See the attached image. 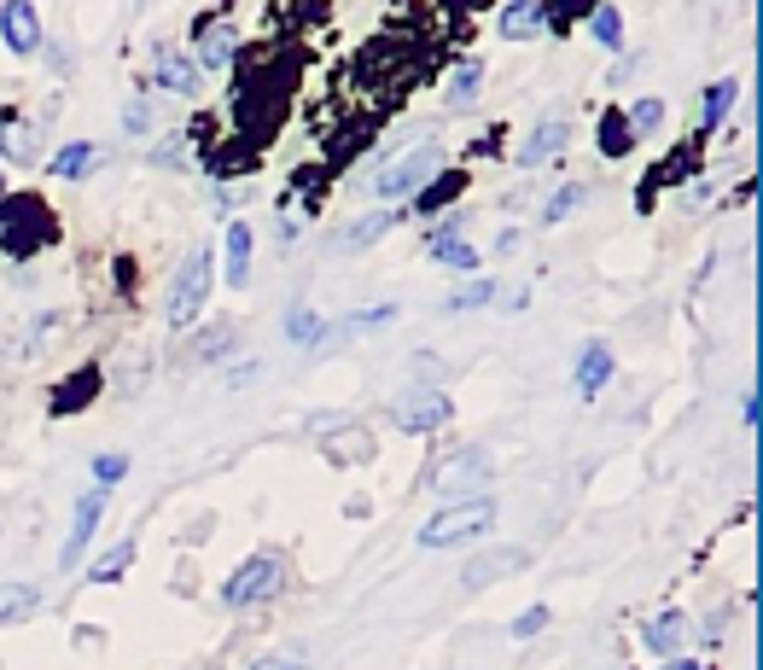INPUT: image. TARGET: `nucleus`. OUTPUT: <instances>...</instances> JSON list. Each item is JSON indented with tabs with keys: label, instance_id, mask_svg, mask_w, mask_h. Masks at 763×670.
Listing matches in <instances>:
<instances>
[{
	"label": "nucleus",
	"instance_id": "58836bf2",
	"mask_svg": "<svg viewBox=\"0 0 763 670\" xmlns=\"http://www.w3.org/2000/svg\"><path fill=\"white\" fill-rule=\"evenodd\" d=\"M251 670H309V664H298V659H257Z\"/></svg>",
	"mask_w": 763,
	"mask_h": 670
},
{
	"label": "nucleus",
	"instance_id": "c9c22d12",
	"mask_svg": "<svg viewBox=\"0 0 763 670\" xmlns=\"http://www.w3.org/2000/svg\"><path fill=\"white\" fill-rule=\"evenodd\" d=\"M122 129H129V134H147L152 129V106H147V99H135V106L122 111Z\"/></svg>",
	"mask_w": 763,
	"mask_h": 670
},
{
	"label": "nucleus",
	"instance_id": "e433bc0d",
	"mask_svg": "<svg viewBox=\"0 0 763 670\" xmlns=\"http://www.w3.org/2000/svg\"><path fill=\"white\" fill-rule=\"evenodd\" d=\"M577 198H583V193H577V187H560V193L548 198V210H542V221H560V216H566V210L577 205Z\"/></svg>",
	"mask_w": 763,
	"mask_h": 670
},
{
	"label": "nucleus",
	"instance_id": "20e7f679",
	"mask_svg": "<svg viewBox=\"0 0 763 670\" xmlns=\"http://www.w3.org/2000/svg\"><path fill=\"white\" fill-rule=\"evenodd\" d=\"M280 583H286V560L262 548V554H251V560H245L239 572L228 577V583H222V601H228L234 613H245V606L275 601V595H280Z\"/></svg>",
	"mask_w": 763,
	"mask_h": 670
},
{
	"label": "nucleus",
	"instance_id": "6e6552de",
	"mask_svg": "<svg viewBox=\"0 0 763 670\" xmlns=\"http://www.w3.org/2000/svg\"><path fill=\"white\" fill-rule=\"evenodd\" d=\"M449 414H455V402H449L443 391H408L397 402V425H402V432H438V425H449Z\"/></svg>",
	"mask_w": 763,
	"mask_h": 670
},
{
	"label": "nucleus",
	"instance_id": "423d86ee",
	"mask_svg": "<svg viewBox=\"0 0 763 670\" xmlns=\"http://www.w3.org/2000/svg\"><path fill=\"white\" fill-rule=\"evenodd\" d=\"M484 478H490V455L484 450H455L438 473H431V490L449 496V501H466V490H479Z\"/></svg>",
	"mask_w": 763,
	"mask_h": 670
},
{
	"label": "nucleus",
	"instance_id": "f03ea898",
	"mask_svg": "<svg viewBox=\"0 0 763 670\" xmlns=\"http://www.w3.org/2000/svg\"><path fill=\"white\" fill-rule=\"evenodd\" d=\"M53 234L58 228H53V216H47V205H41L35 193L0 198V251L7 257H35Z\"/></svg>",
	"mask_w": 763,
	"mask_h": 670
},
{
	"label": "nucleus",
	"instance_id": "4be33fe9",
	"mask_svg": "<svg viewBox=\"0 0 763 670\" xmlns=\"http://www.w3.org/2000/svg\"><path fill=\"white\" fill-rule=\"evenodd\" d=\"M35 583H0V624H12V618H24L35 613Z\"/></svg>",
	"mask_w": 763,
	"mask_h": 670
},
{
	"label": "nucleus",
	"instance_id": "ea45409f",
	"mask_svg": "<svg viewBox=\"0 0 763 670\" xmlns=\"http://www.w3.org/2000/svg\"><path fill=\"white\" fill-rule=\"evenodd\" d=\"M740 420H746V425H757V391H746V397H740Z\"/></svg>",
	"mask_w": 763,
	"mask_h": 670
},
{
	"label": "nucleus",
	"instance_id": "0eeeda50",
	"mask_svg": "<svg viewBox=\"0 0 763 670\" xmlns=\"http://www.w3.org/2000/svg\"><path fill=\"white\" fill-rule=\"evenodd\" d=\"M99 519H106V490H88L76 501V514H71V537H65V548H58V565H71L88 554V542H94V531H99Z\"/></svg>",
	"mask_w": 763,
	"mask_h": 670
},
{
	"label": "nucleus",
	"instance_id": "f8f14e48",
	"mask_svg": "<svg viewBox=\"0 0 763 670\" xmlns=\"http://www.w3.org/2000/svg\"><path fill=\"white\" fill-rule=\"evenodd\" d=\"M193 65H204V71H228V65H234V24L211 18V24L198 30V58H193Z\"/></svg>",
	"mask_w": 763,
	"mask_h": 670
},
{
	"label": "nucleus",
	"instance_id": "4468645a",
	"mask_svg": "<svg viewBox=\"0 0 763 670\" xmlns=\"http://www.w3.org/2000/svg\"><path fill=\"white\" fill-rule=\"evenodd\" d=\"M158 83L170 88V94H198L204 76H198V65H193L187 53H163V58H158Z\"/></svg>",
	"mask_w": 763,
	"mask_h": 670
},
{
	"label": "nucleus",
	"instance_id": "4c0bfd02",
	"mask_svg": "<svg viewBox=\"0 0 763 670\" xmlns=\"http://www.w3.org/2000/svg\"><path fill=\"white\" fill-rule=\"evenodd\" d=\"M181 152H187V134H175V140H163V152H158V164H163V170H175V158H181Z\"/></svg>",
	"mask_w": 763,
	"mask_h": 670
},
{
	"label": "nucleus",
	"instance_id": "6ab92c4d",
	"mask_svg": "<svg viewBox=\"0 0 763 670\" xmlns=\"http://www.w3.org/2000/svg\"><path fill=\"white\" fill-rule=\"evenodd\" d=\"M251 280V228L234 221L228 228V287H245Z\"/></svg>",
	"mask_w": 763,
	"mask_h": 670
},
{
	"label": "nucleus",
	"instance_id": "ddd939ff",
	"mask_svg": "<svg viewBox=\"0 0 763 670\" xmlns=\"http://www.w3.org/2000/svg\"><path fill=\"white\" fill-rule=\"evenodd\" d=\"M683 647H688V618H683V613H665V618H653V624H647V653L676 659Z\"/></svg>",
	"mask_w": 763,
	"mask_h": 670
},
{
	"label": "nucleus",
	"instance_id": "473e14b6",
	"mask_svg": "<svg viewBox=\"0 0 763 670\" xmlns=\"http://www.w3.org/2000/svg\"><path fill=\"white\" fill-rule=\"evenodd\" d=\"M490 292H496L490 280H472V287H461L455 298H449V310H479V303H490Z\"/></svg>",
	"mask_w": 763,
	"mask_h": 670
},
{
	"label": "nucleus",
	"instance_id": "9b49d317",
	"mask_svg": "<svg viewBox=\"0 0 763 670\" xmlns=\"http://www.w3.org/2000/svg\"><path fill=\"white\" fill-rule=\"evenodd\" d=\"M566 140H571V123H566V117H560V111H554V117H542V123H536V129L519 140V164H525V170H536V164H542V158H554V152H560Z\"/></svg>",
	"mask_w": 763,
	"mask_h": 670
},
{
	"label": "nucleus",
	"instance_id": "9d476101",
	"mask_svg": "<svg viewBox=\"0 0 763 670\" xmlns=\"http://www.w3.org/2000/svg\"><path fill=\"white\" fill-rule=\"evenodd\" d=\"M525 548H490V554H472L466 560V588H490V583H496V577H513V572H525Z\"/></svg>",
	"mask_w": 763,
	"mask_h": 670
},
{
	"label": "nucleus",
	"instance_id": "f704fd0d",
	"mask_svg": "<svg viewBox=\"0 0 763 670\" xmlns=\"http://www.w3.org/2000/svg\"><path fill=\"white\" fill-rule=\"evenodd\" d=\"M286 333H292L298 344H309V338H315V310H303V303H298V310L286 315Z\"/></svg>",
	"mask_w": 763,
	"mask_h": 670
},
{
	"label": "nucleus",
	"instance_id": "1a4fd4ad",
	"mask_svg": "<svg viewBox=\"0 0 763 670\" xmlns=\"http://www.w3.org/2000/svg\"><path fill=\"white\" fill-rule=\"evenodd\" d=\"M0 42H7L12 53H35L41 47V18L30 0H7L0 7Z\"/></svg>",
	"mask_w": 763,
	"mask_h": 670
},
{
	"label": "nucleus",
	"instance_id": "5701e85b",
	"mask_svg": "<svg viewBox=\"0 0 763 670\" xmlns=\"http://www.w3.org/2000/svg\"><path fill=\"white\" fill-rule=\"evenodd\" d=\"M431 257H438L443 269H479V251H472L466 239H455V234H449V239H431Z\"/></svg>",
	"mask_w": 763,
	"mask_h": 670
},
{
	"label": "nucleus",
	"instance_id": "412c9836",
	"mask_svg": "<svg viewBox=\"0 0 763 670\" xmlns=\"http://www.w3.org/2000/svg\"><path fill=\"white\" fill-rule=\"evenodd\" d=\"M734 99H740V83H734V76H723V83H711V88H706V117H699V129L711 134V129L729 117V106H734Z\"/></svg>",
	"mask_w": 763,
	"mask_h": 670
},
{
	"label": "nucleus",
	"instance_id": "cd10ccee",
	"mask_svg": "<svg viewBox=\"0 0 763 670\" xmlns=\"http://www.w3.org/2000/svg\"><path fill=\"white\" fill-rule=\"evenodd\" d=\"M479 83H484V65H479V58H466V65L455 71V83H449V99H455V106H461V99H472V94H479Z\"/></svg>",
	"mask_w": 763,
	"mask_h": 670
},
{
	"label": "nucleus",
	"instance_id": "dca6fc26",
	"mask_svg": "<svg viewBox=\"0 0 763 670\" xmlns=\"http://www.w3.org/2000/svg\"><path fill=\"white\" fill-rule=\"evenodd\" d=\"M461 193H466V175H461V170H443L438 181H426V187L415 193V210L431 216V210H443L449 198H461Z\"/></svg>",
	"mask_w": 763,
	"mask_h": 670
},
{
	"label": "nucleus",
	"instance_id": "a19ab883",
	"mask_svg": "<svg viewBox=\"0 0 763 670\" xmlns=\"http://www.w3.org/2000/svg\"><path fill=\"white\" fill-rule=\"evenodd\" d=\"M665 670H706V664H699V659H670Z\"/></svg>",
	"mask_w": 763,
	"mask_h": 670
},
{
	"label": "nucleus",
	"instance_id": "39448f33",
	"mask_svg": "<svg viewBox=\"0 0 763 670\" xmlns=\"http://www.w3.org/2000/svg\"><path fill=\"white\" fill-rule=\"evenodd\" d=\"M204 298H211V251H193L181 262L175 287H170V321L175 327H187V321L204 310Z\"/></svg>",
	"mask_w": 763,
	"mask_h": 670
},
{
	"label": "nucleus",
	"instance_id": "2eb2a0df",
	"mask_svg": "<svg viewBox=\"0 0 763 670\" xmlns=\"http://www.w3.org/2000/svg\"><path fill=\"white\" fill-rule=\"evenodd\" d=\"M612 379V356L606 344H583V361H577V391L583 397H601V385Z\"/></svg>",
	"mask_w": 763,
	"mask_h": 670
},
{
	"label": "nucleus",
	"instance_id": "f257e3e1",
	"mask_svg": "<svg viewBox=\"0 0 763 670\" xmlns=\"http://www.w3.org/2000/svg\"><path fill=\"white\" fill-rule=\"evenodd\" d=\"M496 525V496H466V501H449L443 514H431L420 525V548H455V542H479L490 537Z\"/></svg>",
	"mask_w": 763,
	"mask_h": 670
},
{
	"label": "nucleus",
	"instance_id": "aec40b11",
	"mask_svg": "<svg viewBox=\"0 0 763 670\" xmlns=\"http://www.w3.org/2000/svg\"><path fill=\"white\" fill-rule=\"evenodd\" d=\"M94 164H99V147H88V140H76V147H65V152L53 158V175H58V181H82V175H88Z\"/></svg>",
	"mask_w": 763,
	"mask_h": 670
},
{
	"label": "nucleus",
	"instance_id": "72a5a7b5",
	"mask_svg": "<svg viewBox=\"0 0 763 670\" xmlns=\"http://www.w3.org/2000/svg\"><path fill=\"white\" fill-rule=\"evenodd\" d=\"M129 473V455H94V484H117Z\"/></svg>",
	"mask_w": 763,
	"mask_h": 670
},
{
	"label": "nucleus",
	"instance_id": "393cba45",
	"mask_svg": "<svg viewBox=\"0 0 763 670\" xmlns=\"http://www.w3.org/2000/svg\"><path fill=\"white\" fill-rule=\"evenodd\" d=\"M589 24H594V42L601 47H624V18H617L612 7H594Z\"/></svg>",
	"mask_w": 763,
	"mask_h": 670
},
{
	"label": "nucleus",
	"instance_id": "f3484780",
	"mask_svg": "<svg viewBox=\"0 0 763 670\" xmlns=\"http://www.w3.org/2000/svg\"><path fill=\"white\" fill-rule=\"evenodd\" d=\"M135 548H140L135 537H117V542L106 548V554H99V560L88 565V583H117L122 572H129V560H135Z\"/></svg>",
	"mask_w": 763,
	"mask_h": 670
},
{
	"label": "nucleus",
	"instance_id": "2f4dec72",
	"mask_svg": "<svg viewBox=\"0 0 763 670\" xmlns=\"http://www.w3.org/2000/svg\"><path fill=\"white\" fill-rule=\"evenodd\" d=\"M542 624H548V606H530V613L513 618V641H530V636H542Z\"/></svg>",
	"mask_w": 763,
	"mask_h": 670
},
{
	"label": "nucleus",
	"instance_id": "bb28decb",
	"mask_svg": "<svg viewBox=\"0 0 763 670\" xmlns=\"http://www.w3.org/2000/svg\"><path fill=\"white\" fill-rule=\"evenodd\" d=\"M88 385H99V374L94 368H82L71 385H65V391H58V402H53V409L58 414H71V409H82V402H88V397H82V391H88Z\"/></svg>",
	"mask_w": 763,
	"mask_h": 670
},
{
	"label": "nucleus",
	"instance_id": "c85d7f7f",
	"mask_svg": "<svg viewBox=\"0 0 763 670\" xmlns=\"http://www.w3.org/2000/svg\"><path fill=\"white\" fill-rule=\"evenodd\" d=\"M0 147H7L12 158L30 152V123H24V117H0Z\"/></svg>",
	"mask_w": 763,
	"mask_h": 670
},
{
	"label": "nucleus",
	"instance_id": "7ed1b4c3",
	"mask_svg": "<svg viewBox=\"0 0 763 670\" xmlns=\"http://www.w3.org/2000/svg\"><path fill=\"white\" fill-rule=\"evenodd\" d=\"M438 164H443V147L438 140H420V147H408V152H397L390 164L374 175V193L379 198H408V193H420L431 175H438Z\"/></svg>",
	"mask_w": 763,
	"mask_h": 670
},
{
	"label": "nucleus",
	"instance_id": "b1692460",
	"mask_svg": "<svg viewBox=\"0 0 763 670\" xmlns=\"http://www.w3.org/2000/svg\"><path fill=\"white\" fill-rule=\"evenodd\" d=\"M630 147H635L630 123H624V117H617V111H606V117H601V152H606V158H624Z\"/></svg>",
	"mask_w": 763,
	"mask_h": 670
},
{
	"label": "nucleus",
	"instance_id": "a211bd4d",
	"mask_svg": "<svg viewBox=\"0 0 763 670\" xmlns=\"http://www.w3.org/2000/svg\"><path fill=\"white\" fill-rule=\"evenodd\" d=\"M542 7H536V0H513V7L502 12V35H507V42H530V35L536 30H542Z\"/></svg>",
	"mask_w": 763,
	"mask_h": 670
},
{
	"label": "nucleus",
	"instance_id": "c756f323",
	"mask_svg": "<svg viewBox=\"0 0 763 670\" xmlns=\"http://www.w3.org/2000/svg\"><path fill=\"white\" fill-rule=\"evenodd\" d=\"M228 344H234V327H211V333L198 338L193 361H216V356H228Z\"/></svg>",
	"mask_w": 763,
	"mask_h": 670
},
{
	"label": "nucleus",
	"instance_id": "7c9ffc66",
	"mask_svg": "<svg viewBox=\"0 0 763 670\" xmlns=\"http://www.w3.org/2000/svg\"><path fill=\"white\" fill-rule=\"evenodd\" d=\"M390 221H397V210H379V216H367V221H356V228H350V246H367V239H379Z\"/></svg>",
	"mask_w": 763,
	"mask_h": 670
},
{
	"label": "nucleus",
	"instance_id": "a878e982",
	"mask_svg": "<svg viewBox=\"0 0 763 670\" xmlns=\"http://www.w3.org/2000/svg\"><path fill=\"white\" fill-rule=\"evenodd\" d=\"M658 123H665V99H635V111H630V134L642 140V134H653Z\"/></svg>",
	"mask_w": 763,
	"mask_h": 670
}]
</instances>
